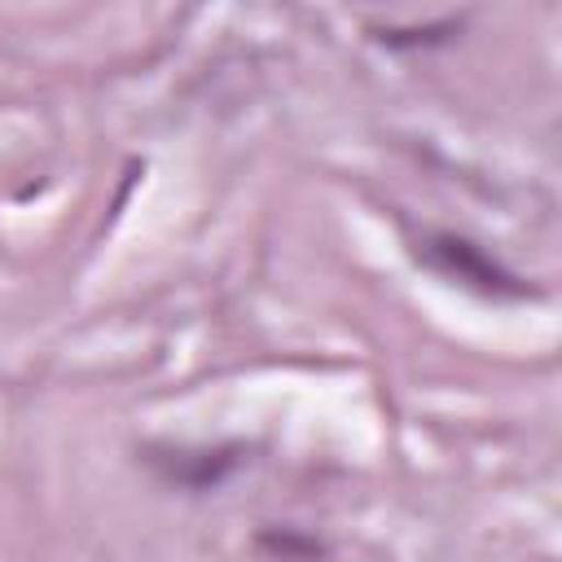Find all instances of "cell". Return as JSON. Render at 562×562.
<instances>
[{"mask_svg":"<svg viewBox=\"0 0 562 562\" xmlns=\"http://www.w3.org/2000/svg\"><path fill=\"white\" fill-rule=\"evenodd\" d=\"M422 259H426L435 272H443V277H452V281H461V285H474V290H483V294H522V285H518L496 259H487L474 241H465V237L435 233V237H426Z\"/></svg>","mask_w":562,"mask_h":562,"instance_id":"obj_1","label":"cell"}]
</instances>
